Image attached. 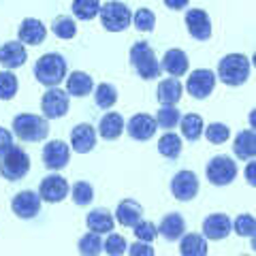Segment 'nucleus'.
Listing matches in <instances>:
<instances>
[{"instance_id":"f257e3e1","label":"nucleus","mask_w":256,"mask_h":256,"mask_svg":"<svg viewBox=\"0 0 256 256\" xmlns=\"http://www.w3.org/2000/svg\"><path fill=\"white\" fill-rule=\"evenodd\" d=\"M250 68L252 64L244 54H228L218 62V75H216V79H220L222 84H226L230 88H237L248 82Z\"/></svg>"},{"instance_id":"f03ea898","label":"nucleus","mask_w":256,"mask_h":256,"mask_svg":"<svg viewBox=\"0 0 256 256\" xmlns=\"http://www.w3.org/2000/svg\"><path fill=\"white\" fill-rule=\"evenodd\" d=\"M36 82L45 88H54L66 79V60L60 54H45L34 64Z\"/></svg>"},{"instance_id":"7ed1b4c3","label":"nucleus","mask_w":256,"mask_h":256,"mask_svg":"<svg viewBox=\"0 0 256 256\" xmlns=\"http://www.w3.org/2000/svg\"><path fill=\"white\" fill-rule=\"evenodd\" d=\"M13 132L20 141H45L50 134V124L43 116H34V114H20L13 118Z\"/></svg>"},{"instance_id":"20e7f679","label":"nucleus","mask_w":256,"mask_h":256,"mask_svg":"<svg viewBox=\"0 0 256 256\" xmlns=\"http://www.w3.org/2000/svg\"><path fill=\"white\" fill-rule=\"evenodd\" d=\"M30 171V156L18 146H11L0 154V175L9 182L24 180Z\"/></svg>"},{"instance_id":"39448f33","label":"nucleus","mask_w":256,"mask_h":256,"mask_svg":"<svg viewBox=\"0 0 256 256\" xmlns=\"http://www.w3.org/2000/svg\"><path fill=\"white\" fill-rule=\"evenodd\" d=\"M130 64L139 73V77L146 79V82L160 77V62L156 60L154 50L146 41H139L130 47Z\"/></svg>"},{"instance_id":"423d86ee","label":"nucleus","mask_w":256,"mask_h":256,"mask_svg":"<svg viewBox=\"0 0 256 256\" xmlns=\"http://www.w3.org/2000/svg\"><path fill=\"white\" fill-rule=\"evenodd\" d=\"M98 18H100V24H102V28L105 30H109V32H124L128 26H130L132 13L124 2H120V0H109V2L100 4Z\"/></svg>"},{"instance_id":"0eeeda50","label":"nucleus","mask_w":256,"mask_h":256,"mask_svg":"<svg viewBox=\"0 0 256 256\" xmlns=\"http://www.w3.org/2000/svg\"><path fill=\"white\" fill-rule=\"evenodd\" d=\"M205 175L214 186H228L237 178V164L230 156H214L205 166Z\"/></svg>"},{"instance_id":"6e6552de","label":"nucleus","mask_w":256,"mask_h":256,"mask_svg":"<svg viewBox=\"0 0 256 256\" xmlns=\"http://www.w3.org/2000/svg\"><path fill=\"white\" fill-rule=\"evenodd\" d=\"M41 111L45 120H60L68 111V94L58 86L50 88L41 98Z\"/></svg>"},{"instance_id":"1a4fd4ad","label":"nucleus","mask_w":256,"mask_h":256,"mask_svg":"<svg viewBox=\"0 0 256 256\" xmlns=\"http://www.w3.org/2000/svg\"><path fill=\"white\" fill-rule=\"evenodd\" d=\"M216 88V73H212L210 68H196L192 70L190 77L186 79V90L192 98L203 100L207 98Z\"/></svg>"},{"instance_id":"9d476101","label":"nucleus","mask_w":256,"mask_h":256,"mask_svg":"<svg viewBox=\"0 0 256 256\" xmlns=\"http://www.w3.org/2000/svg\"><path fill=\"white\" fill-rule=\"evenodd\" d=\"M68 182L66 178H62L58 173H52L43 178L41 186H38V196L41 201H47V203H60L64 198L68 196Z\"/></svg>"},{"instance_id":"9b49d317","label":"nucleus","mask_w":256,"mask_h":256,"mask_svg":"<svg viewBox=\"0 0 256 256\" xmlns=\"http://www.w3.org/2000/svg\"><path fill=\"white\" fill-rule=\"evenodd\" d=\"M41 196L36 194V192H32V190H22L18 192V194L13 196V201H11V210L13 214L18 216V218L22 220H30V218H34V216L41 212Z\"/></svg>"},{"instance_id":"f8f14e48","label":"nucleus","mask_w":256,"mask_h":256,"mask_svg":"<svg viewBox=\"0 0 256 256\" xmlns=\"http://www.w3.org/2000/svg\"><path fill=\"white\" fill-rule=\"evenodd\" d=\"M171 192L178 201H192L198 194V178L192 171H180L171 180Z\"/></svg>"},{"instance_id":"ddd939ff","label":"nucleus","mask_w":256,"mask_h":256,"mask_svg":"<svg viewBox=\"0 0 256 256\" xmlns=\"http://www.w3.org/2000/svg\"><path fill=\"white\" fill-rule=\"evenodd\" d=\"M68 160H70V148L60 139H54L43 148V164L50 171L64 169L68 164Z\"/></svg>"},{"instance_id":"4468645a","label":"nucleus","mask_w":256,"mask_h":256,"mask_svg":"<svg viewBox=\"0 0 256 256\" xmlns=\"http://www.w3.org/2000/svg\"><path fill=\"white\" fill-rule=\"evenodd\" d=\"M186 28L192 38L196 41H210L212 38V20L203 9L186 11Z\"/></svg>"},{"instance_id":"2eb2a0df","label":"nucleus","mask_w":256,"mask_h":256,"mask_svg":"<svg viewBox=\"0 0 256 256\" xmlns=\"http://www.w3.org/2000/svg\"><path fill=\"white\" fill-rule=\"evenodd\" d=\"M233 230V222L226 214H212L203 220V237L212 239V242H220L226 239Z\"/></svg>"},{"instance_id":"dca6fc26","label":"nucleus","mask_w":256,"mask_h":256,"mask_svg":"<svg viewBox=\"0 0 256 256\" xmlns=\"http://www.w3.org/2000/svg\"><path fill=\"white\" fill-rule=\"evenodd\" d=\"M156 120L148 114H137L128 120V124L124 126V130L130 134L134 141H148L156 134Z\"/></svg>"},{"instance_id":"f3484780","label":"nucleus","mask_w":256,"mask_h":256,"mask_svg":"<svg viewBox=\"0 0 256 256\" xmlns=\"http://www.w3.org/2000/svg\"><path fill=\"white\" fill-rule=\"evenodd\" d=\"M96 146V130L90 124H77L70 132V150L77 154H88Z\"/></svg>"},{"instance_id":"a211bd4d","label":"nucleus","mask_w":256,"mask_h":256,"mask_svg":"<svg viewBox=\"0 0 256 256\" xmlns=\"http://www.w3.org/2000/svg\"><path fill=\"white\" fill-rule=\"evenodd\" d=\"M18 36H20V43H26V45H41L47 36V28L43 26L41 20L36 18H26L20 28H18Z\"/></svg>"},{"instance_id":"6ab92c4d","label":"nucleus","mask_w":256,"mask_h":256,"mask_svg":"<svg viewBox=\"0 0 256 256\" xmlns=\"http://www.w3.org/2000/svg\"><path fill=\"white\" fill-rule=\"evenodd\" d=\"M26 60H28V52H26V47H24V43L9 41L0 47V64H2L4 68H9V70L20 68L26 64Z\"/></svg>"},{"instance_id":"aec40b11","label":"nucleus","mask_w":256,"mask_h":256,"mask_svg":"<svg viewBox=\"0 0 256 256\" xmlns=\"http://www.w3.org/2000/svg\"><path fill=\"white\" fill-rule=\"evenodd\" d=\"M160 70L169 73L171 77H182L188 73V56L184 50L173 47L162 56V64H160Z\"/></svg>"},{"instance_id":"412c9836","label":"nucleus","mask_w":256,"mask_h":256,"mask_svg":"<svg viewBox=\"0 0 256 256\" xmlns=\"http://www.w3.org/2000/svg\"><path fill=\"white\" fill-rule=\"evenodd\" d=\"M184 233H186V220L178 212L166 214L158 224V235H162L166 242H178Z\"/></svg>"},{"instance_id":"4be33fe9","label":"nucleus","mask_w":256,"mask_h":256,"mask_svg":"<svg viewBox=\"0 0 256 256\" xmlns=\"http://www.w3.org/2000/svg\"><path fill=\"white\" fill-rule=\"evenodd\" d=\"M94 90V79L84 73V70H75L66 77V94L77 96V98H84Z\"/></svg>"},{"instance_id":"5701e85b","label":"nucleus","mask_w":256,"mask_h":256,"mask_svg":"<svg viewBox=\"0 0 256 256\" xmlns=\"http://www.w3.org/2000/svg\"><path fill=\"white\" fill-rule=\"evenodd\" d=\"M124 118L116 114V111H111V114H105L100 118V122H98V134L105 141H114L118 139L120 134L124 132Z\"/></svg>"},{"instance_id":"b1692460","label":"nucleus","mask_w":256,"mask_h":256,"mask_svg":"<svg viewBox=\"0 0 256 256\" xmlns=\"http://www.w3.org/2000/svg\"><path fill=\"white\" fill-rule=\"evenodd\" d=\"M86 224H88V228H90V230H94V233L105 235V233H111V230H114L116 220H114V216H111L107 210L96 207V210H92L90 214L86 216Z\"/></svg>"},{"instance_id":"393cba45","label":"nucleus","mask_w":256,"mask_h":256,"mask_svg":"<svg viewBox=\"0 0 256 256\" xmlns=\"http://www.w3.org/2000/svg\"><path fill=\"white\" fill-rule=\"evenodd\" d=\"M141 218H143V207L137 201H132V198H124L116 210V220L122 226H134Z\"/></svg>"},{"instance_id":"a878e982","label":"nucleus","mask_w":256,"mask_h":256,"mask_svg":"<svg viewBox=\"0 0 256 256\" xmlns=\"http://www.w3.org/2000/svg\"><path fill=\"white\" fill-rule=\"evenodd\" d=\"M182 84L178 77H169V79H162L158 84V102L160 105H178L180 98H182Z\"/></svg>"},{"instance_id":"bb28decb","label":"nucleus","mask_w":256,"mask_h":256,"mask_svg":"<svg viewBox=\"0 0 256 256\" xmlns=\"http://www.w3.org/2000/svg\"><path fill=\"white\" fill-rule=\"evenodd\" d=\"M233 152L237 158L242 160H252L256 156V134L254 130H242L235 137V146Z\"/></svg>"},{"instance_id":"cd10ccee","label":"nucleus","mask_w":256,"mask_h":256,"mask_svg":"<svg viewBox=\"0 0 256 256\" xmlns=\"http://www.w3.org/2000/svg\"><path fill=\"white\" fill-rule=\"evenodd\" d=\"M180 128H182V137L188 141H198L203 137V118L198 114H188L180 118Z\"/></svg>"},{"instance_id":"c85d7f7f","label":"nucleus","mask_w":256,"mask_h":256,"mask_svg":"<svg viewBox=\"0 0 256 256\" xmlns=\"http://www.w3.org/2000/svg\"><path fill=\"white\" fill-rule=\"evenodd\" d=\"M182 244H180V252L184 256H205L210 252L207 248V239L203 235H196V233H190V235H182Z\"/></svg>"},{"instance_id":"c756f323","label":"nucleus","mask_w":256,"mask_h":256,"mask_svg":"<svg viewBox=\"0 0 256 256\" xmlns=\"http://www.w3.org/2000/svg\"><path fill=\"white\" fill-rule=\"evenodd\" d=\"M158 152L160 156L169 158V160H175L180 158L182 154V137L175 132H164L162 137L158 139Z\"/></svg>"},{"instance_id":"7c9ffc66","label":"nucleus","mask_w":256,"mask_h":256,"mask_svg":"<svg viewBox=\"0 0 256 256\" xmlns=\"http://www.w3.org/2000/svg\"><path fill=\"white\" fill-rule=\"evenodd\" d=\"M73 15L75 20H82V22H90L94 18H98V11H100V0H73Z\"/></svg>"},{"instance_id":"2f4dec72","label":"nucleus","mask_w":256,"mask_h":256,"mask_svg":"<svg viewBox=\"0 0 256 256\" xmlns=\"http://www.w3.org/2000/svg\"><path fill=\"white\" fill-rule=\"evenodd\" d=\"M94 102H96V107H100V109H111L118 102V90H116V86H111V84H98L96 86V90H94Z\"/></svg>"},{"instance_id":"473e14b6","label":"nucleus","mask_w":256,"mask_h":256,"mask_svg":"<svg viewBox=\"0 0 256 256\" xmlns=\"http://www.w3.org/2000/svg\"><path fill=\"white\" fill-rule=\"evenodd\" d=\"M180 118H182V114H180V109L175 107V105H162L158 109V114H156V124L160 126V128H164V130H171V128H175L180 124Z\"/></svg>"},{"instance_id":"72a5a7b5","label":"nucleus","mask_w":256,"mask_h":256,"mask_svg":"<svg viewBox=\"0 0 256 256\" xmlns=\"http://www.w3.org/2000/svg\"><path fill=\"white\" fill-rule=\"evenodd\" d=\"M52 30H54V34L58 38L68 41V38H73L77 34V24H75V20L70 18V15H60V18L54 20Z\"/></svg>"},{"instance_id":"f704fd0d","label":"nucleus","mask_w":256,"mask_h":256,"mask_svg":"<svg viewBox=\"0 0 256 256\" xmlns=\"http://www.w3.org/2000/svg\"><path fill=\"white\" fill-rule=\"evenodd\" d=\"M79 254L84 256H96L102 252V239H100V233H94V230H90V233H86L82 239H79Z\"/></svg>"},{"instance_id":"c9c22d12","label":"nucleus","mask_w":256,"mask_h":256,"mask_svg":"<svg viewBox=\"0 0 256 256\" xmlns=\"http://www.w3.org/2000/svg\"><path fill=\"white\" fill-rule=\"evenodd\" d=\"M70 190V196H73V203L79 207H88L94 201V188L88 182H75Z\"/></svg>"},{"instance_id":"e433bc0d","label":"nucleus","mask_w":256,"mask_h":256,"mask_svg":"<svg viewBox=\"0 0 256 256\" xmlns=\"http://www.w3.org/2000/svg\"><path fill=\"white\" fill-rule=\"evenodd\" d=\"M18 77L11 70H2L0 73V100H11L15 94H18Z\"/></svg>"},{"instance_id":"4c0bfd02","label":"nucleus","mask_w":256,"mask_h":256,"mask_svg":"<svg viewBox=\"0 0 256 256\" xmlns=\"http://www.w3.org/2000/svg\"><path fill=\"white\" fill-rule=\"evenodd\" d=\"M203 134L207 137V141H210V143H214V146H220V143H224L230 137V128L226 124H222V122H214L207 128H203Z\"/></svg>"},{"instance_id":"58836bf2","label":"nucleus","mask_w":256,"mask_h":256,"mask_svg":"<svg viewBox=\"0 0 256 256\" xmlns=\"http://www.w3.org/2000/svg\"><path fill=\"white\" fill-rule=\"evenodd\" d=\"M130 22L134 24V28L139 32H152L156 26V15L152 9H146V6H143V9H137V13L132 15Z\"/></svg>"},{"instance_id":"ea45409f","label":"nucleus","mask_w":256,"mask_h":256,"mask_svg":"<svg viewBox=\"0 0 256 256\" xmlns=\"http://www.w3.org/2000/svg\"><path fill=\"white\" fill-rule=\"evenodd\" d=\"M233 230L239 237H254V230H256V220L254 216L250 214H239L235 222H233Z\"/></svg>"},{"instance_id":"a19ab883","label":"nucleus","mask_w":256,"mask_h":256,"mask_svg":"<svg viewBox=\"0 0 256 256\" xmlns=\"http://www.w3.org/2000/svg\"><path fill=\"white\" fill-rule=\"evenodd\" d=\"M126 239L124 235H120V233H109V237L102 242V252H107L111 256H120V254H124L126 252Z\"/></svg>"},{"instance_id":"79ce46f5","label":"nucleus","mask_w":256,"mask_h":256,"mask_svg":"<svg viewBox=\"0 0 256 256\" xmlns=\"http://www.w3.org/2000/svg\"><path fill=\"white\" fill-rule=\"evenodd\" d=\"M134 230H132V233H134V237H137L139 239V242H154V239H156V235H158V228H156V224L154 222H150V220H139L137 224H134V226H132Z\"/></svg>"},{"instance_id":"37998d69","label":"nucleus","mask_w":256,"mask_h":256,"mask_svg":"<svg viewBox=\"0 0 256 256\" xmlns=\"http://www.w3.org/2000/svg\"><path fill=\"white\" fill-rule=\"evenodd\" d=\"M126 252L132 254V256H152V254H154V248H152L148 242H139V239H137V244L128 246Z\"/></svg>"},{"instance_id":"c03bdc74","label":"nucleus","mask_w":256,"mask_h":256,"mask_svg":"<svg viewBox=\"0 0 256 256\" xmlns=\"http://www.w3.org/2000/svg\"><path fill=\"white\" fill-rule=\"evenodd\" d=\"M13 146V134L6 130V128L0 126V154H2L4 150H9Z\"/></svg>"},{"instance_id":"a18cd8bd","label":"nucleus","mask_w":256,"mask_h":256,"mask_svg":"<svg viewBox=\"0 0 256 256\" xmlns=\"http://www.w3.org/2000/svg\"><path fill=\"white\" fill-rule=\"evenodd\" d=\"M162 2L169 6V9H173V11H182V9H186V6H188L190 0H162Z\"/></svg>"},{"instance_id":"49530a36","label":"nucleus","mask_w":256,"mask_h":256,"mask_svg":"<svg viewBox=\"0 0 256 256\" xmlns=\"http://www.w3.org/2000/svg\"><path fill=\"white\" fill-rule=\"evenodd\" d=\"M254 162L250 160V162H248V169H246V180H248V184H250V186H256V178H254Z\"/></svg>"}]
</instances>
